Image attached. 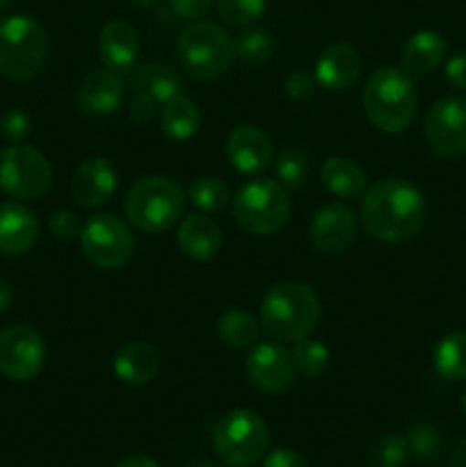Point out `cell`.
<instances>
[{
	"label": "cell",
	"mask_w": 466,
	"mask_h": 467,
	"mask_svg": "<svg viewBox=\"0 0 466 467\" xmlns=\"http://www.w3.org/2000/svg\"><path fill=\"white\" fill-rule=\"evenodd\" d=\"M176 244L185 258L195 263H208L222 249V231L210 214H185L178 223Z\"/></svg>",
	"instance_id": "ffe728a7"
},
{
	"label": "cell",
	"mask_w": 466,
	"mask_h": 467,
	"mask_svg": "<svg viewBox=\"0 0 466 467\" xmlns=\"http://www.w3.org/2000/svg\"><path fill=\"white\" fill-rule=\"evenodd\" d=\"M446 82L452 87L455 91H461L466 94V53H457L452 55L450 59L446 62Z\"/></svg>",
	"instance_id": "60d3db41"
},
{
	"label": "cell",
	"mask_w": 466,
	"mask_h": 467,
	"mask_svg": "<svg viewBox=\"0 0 466 467\" xmlns=\"http://www.w3.org/2000/svg\"><path fill=\"white\" fill-rule=\"evenodd\" d=\"M318 80H315V73L309 71H292L291 76L283 80V94L292 100H306L315 94L318 89Z\"/></svg>",
	"instance_id": "8d00e7d4"
},
{
	"label": "cell",
	"mask_w": 466,
	"mask_h": 467,
	"mask_svg": "<svg viewBox=\"0 0 466 467\" xmlns=\"http://www.w3.org/2000/svg\"><path fill=\"white\" fill-rule=\"evenodd\" d=\"M356 214L341 201L320 205L309 223V240L318 254L336 255L350 249L356 237Z\"/></svg>",
	"instance_id": "5bb4252c"
},
{
	"label": "cell",
	"mask_w": 466,
	"mask_h": 467,
	"mask_svg": "<svg viewBox=\"0 0 466 467\" xmlns=\"http://www.w3.org/2000/svg\"><path fill=\"white\" fill-rule=\"evenodd\" d=\"M46 363V342L30 324H14L0 331V374L26 383L39 377Z\"/></svg>",
	"instance_id": "7c38bea8"
},
{
	"label": "cell",
	"mask_w": 466,
	"mask_h": 467,
	"mask_svg": "<svg viewBox=\"0 0 466 467\" xmlns=\"http://www.w3.org/2000/svg\"><path fill=\"white\" fill-rule=\"evenodd\" d=\"M114 377L122 383L132 388L146 386L154 381L160 372V354L149 342H128L114 356Z\"/></svg>",
	"instance_id": "7402d4cb"
},
{
	"label": "cell",
	"mask_w": 466,
	"mask_h": 467,
	"mask_svg": "<svg viewBox=\"0 0 466 467\" xmlns=\"http://www.w3.org/2000/svg\"><path fill=\"white\" fill-rule=\"evenodd\" d=\"M99 57L105 68L126 76L137 68L140 62V35L123 18H114L101 27Z\"/></svg>",
	"instance_id": "e0dca14e"
},
{
	"label": "cell",
	"mask_w": 466,
	"mask_h": 467,
	"mask_svg": "<svg viewBox=\"0 0 466 467\" xmlns=\"http://www.w3.org/2000/svg\"><path fill=\"white\" fill-rule=\"evenodd\" d=\"M259 317L260 327L272 340H304L318 327L320 299L306 283L281 281L265 292Z\"/></svg>",
	"instance_id": "3957f363"
},
{
	"label": "cell",
	"mask_w": 466,
	"mask_h": 467,
	"mask_svg": "<svg viewBox=\"0 0 466 467\" xmlns=\"http://www.w3.org/2000/svg\"><path fill=\"white\" fill-rule=\"evenodd\" d=\"M80 251L94 267L119 269L132 258L135 237L131 226L112 213H96L82 222Z\"/></svg>",
	"instance_id": "9c48e42d"
},
{
	"label": "cell",
	"mask_w": 466,
	"mask_h": 467,
	"mask_svg": "<svg viewBox=\"0 0 466 467\" xmlns=\"http://www.w3.org/2000/svg\"><path fill=\"white\" fill-rule=\"evenodd\" d=\"M48 32L37 18L14 14L0 21V76L26 82L39 76L48 57Z\"/></svg>",
	"instance_id": "5b68a950"
},
{
	"label": "cell",
	"mask_w": 466,
	"mask_h": 467,
	"mask_svg": "<svg viewBox=\"0 0 466 467\" xmlns=\"http://www.w3.org/2000/svg\"><path fill=\"white\" fill-rule=\"evenodd\" d=\"M117 192V171L112 162L101 155L82 160L71 178V194L80 208L96 210L108 203Z\"/></svg>",
	"instance_id": "9a60e30c"
},
{
	"label": "cell",
	"mask_w": 466,
	"mask_h": 467,
	"mask_svg": "<svg viewBox=\"0 0 466 467\" xmlns=\"http://www.w3.org/2000/svg\"><path fill=\"white\" fill-rule=\"evenodd\" d=\"M274 176H277V182H281L288 192L300 190L306 182V176H309V155L302 149H283L281 153L274 158Z\"/></svg>",
	"instance_id": "d6a6232c"
},
{
	"label": "cell",
	"mask_w": 466,
	"mask_h": 467,
	"mask_svg": "<svg viewBox=\"0 0 466 467\" xmlns=\"http://www.w3.org/2000/svg\"><path fill=\"white\" fill-rule=\"evenodd\" d=\"M117 467H160V465L146 454H131L126 456V459L119 461Z\"/></svg>",
	"instance_id": "7bdbcfd3"
},
{
	"label": "cell",
	"mask_w": 466,
	"mask_h": 467,
	"mask_svg": "<svg viewBox=\"0 0 466 467\" xmlns=\"http://www.w3.org/2000/svg\"><path fill=\"white\" fill-rule=\"evenodd\" d=\"M190 467H210V465H206V463H199V465H190Z\"/></svg>",
	"instance_id": "681fc988"
},
{
	"label": "cell",
	"mask_w": 466,
	"mask_h": 467,
	"mask_svg": "<svg viewBox=\"0 0 466 467\" xmlns=\"http://www.w3.org/2000/svg\"><path fill=\"white\" fill-rule=\"evenodd\" d=\"M461 413L466 415V388H464V392H461Z\"/></svg>",
	"instance_id": "7dc6e473"
},
{
	"label": "cell",
	"mask_w": 466,
	"mask_h": 467,
	"mask_svg": "<svg viewBox=\"0 0 466 467\" xmlns=\"http://www.w3.org/2000/svg\"><path fill=\"white\" fill-rule=\"evenodd\" d=\"M39 237V222L21 203H0V255H23Z\"/></svg>",
	"instance_id": "44dd1931"
},
{
	"label": "cell",
	"mask_w": 466,
	"mask_h": 467,
	"mask_svg": "<svg viewBox=\"0 0 466 467\" xmlns=\"http://www.w3.org/2000/svg\"><path fill=\"white\" fill-rule=\"evenodd\" d=\"M227 160L245 176L265 171L274 162L272 140L256 126H238L227 137Z\"/></svg>",
	"instance_id": "2e32d148"
},
{
	"label": "cell",
	"mask_w": 466,
	"mask_h": 467,
	"mask_svg": "<svg viewBox=\"0 0 466 467\" xmlns=\"http://www.w3.org/2000/svg\"><path fill=\"white\" fill-rule=\"evenodd\" d=\"M448 44L437 30H418L402 46V67L411 76H429L446 62Z\"/></svg>",
	"instance_id": "603a6c76"
},
{
	"label": "cell",
	"mask_w": 466,
	"mask_h": 467,
	"mask_svg": "<svg viewBox=\"0 0 466 467\" xmlns=\"http://www.w3.org/2000/svg\"><path fill=\"white\" fill-rule=\"evenodd\" d=\"M187 199L199 213H222L231 201V190L224 181L215 176H199L187 187Z\"/></svg>",
	"instance_id": "f1b7e54d"
},
{
	"label": "cell",
	"mask_w": 466,
	"mask_h": 467,
	"mask_svg": "<svg viewBox=\"0 0 466 467\" xmlns=\"http://www.w3.org/2000/svg\"><path fill=\"white\" fill-rule=\"evenodd\" d=\"M201 109L187 96H176L160 108V130L172 141H187L199 132Z\"/></svg>",
	"instance_id": "484cf974"
},
{
	"label": "cell",
	"mask_w": 466,
	"mask_h": 467,
	"mask_svg": "<svg viewBox=\"0 0 466 467\" xmlns=\"http://www.w3.org/2000/svg\"><path fill=\"white\" fill-rule=\"evenodd\" d=\"M291 217V196L272 178H254L233 196V219L251 235H272Z\"/></svg>",
	"instance_id": "8992f818"
},
{
	"label": "cell",
	"mask_w": 466,
	"mask_h": 467,
	"mask_svg": "<svg viewBox=\"0 0 466 467\" xmlns=\"http://www.w3.org/2000/svg\"><path fill=\"white\" fill-rule=\"evenodd\" d=\"M364 112L377 130L387 135L405 132L418 112V91L405 68L379 67L368 76L361 94Z\"/></svg>",
	"instance_id": "7a4b0ae2"
},
{
	"label": "cell",
	"mask_w": 466,
	"mask_h": 467,
	"mask_svg": "<svg viewBox=\"0 0 466 467\" xmlns=\"http://www.w3.org/2000/svg\"><path fill=\"white\" fill-rule=\"evenodd\" d=\"M135 5H140V7H149V5H155L158 0H132Z\"/></svg>",
	"instance_id": "bcb514c9"
},
{
	"label": "cell",
	"mask_w": 466,
	"mask_h": 467,
	"mask_svg": "<svg viewBox=\"0 0 466 467\" xmlns=\"http://www.w3.org/2000/svg\"><path fill=\"white\" fill-rule=\"evenodd\" d=\"M123 100V82L122 76L110 68H94L82 78L78 87L76 103L78 108L91 117H108L117 112Z\"/></svg>",
	"instance_id": "d6986e66"
},
{
	"label": "cell",
	"mask_w": 466,
	"mask_h": 467,
	"mask_svg": "<svg viewBox=\"0 0 466 467\" xmlns=\"http://www.w3.org/2000/svg\"><path fill=\"white\" fill-rule=\"evenodd\" d=\"M429 150L441 160L466 155V99L443 96L429 105L423 123Z\"/></svg>",
	"instance_id": "8fae6325"
},
{
	"label": "cell",
	"mask_w": 466,
	"mask_h": 467,
	"mask_svg": "<svg viewBox=\"0 0 466 467\" xmlns=\"http://www.w3.org/2000/svg\"><path fill=\"white\" fill-rule=\"evenodd\" d=\"M48 231L58 240H73V237L80 235L82 222L71 210H55L48 217Z\"/></svg>",
	"instance_id": "74e56055"
},
{
	"label": "cell",
	"mask_w": 466,
	"mask_h": 467,
	"mask_svg": "<svg viewBox=\"0 0 466 467\" xmlns=\"http://www.w3.org/2000/svg\"><path fill=\"white\" fill-rule=\"evenodd\" d=\"M361 196V223L379 242L400 244L411 240L428 217L423 192L402 178H382L365 187Z\"/></svg>",
	"instance_id": "6da1fadb"
},
{
	"label": "cell",
	"mask_w": 466,
	"mask_h": 467,
	"mask_svg": "<svg viewBox=\"0 0 466 467\" xmlns=\"http://www.w3.org/2000/svg\"><path fill=\"white\" fill-rule=\"evenodd\" d=\"M9 3H12V0H0V12H5V9L9 7Z\"/></svg>",
	"instance_id": "c3c4849f"
},
{
	"label": "cell",
	"mask_w": 466,
	"mask_h": 467,
	"mask_svg": "<svg viewBox=\"0 0 466 467\" xmlns=\"http://www.w3.org/2000/svg\"><path fill=\"white\" fill-rule=\"evenodd\" d=\"M219 18L228 26L247 27L254 26L256 21L268 12V0H215Z\"/></svg>",
	"instance_id": "e575fe53"
},
{
	"label": "cell",
	"mask_w": 466,
	"mask_h": 467,
	"mask_svg": "<svg viewBox=\"0 0 466 467\" xmlns=\"http://www.w3.org/2000/svg\"><path fill=\"white\" fill-rule=\"evenodd\" d=\"M32 130V119L26 109H7L0 119V135L5 137L12 144H21L23 140H27Z\"/></svg>",
	"instance_id": "d590c367"
},
{
	"label": "cell",
	"mask_w": 466,
	"mask_h": 467,
	"mask_svg": "<svg viewBox=\"0 0 466 467\" xmlns=\"http://www.w3.org/2000/svg\"><path fill=\"white\" fill-rule=\"evenodd\" d=\"M450 467H466V438H461L452 450Z\"/></svg>",
	"instance_id": "ee69618b"
},
{
	"label": "cell",
	"mask_w": 466,
	"mask_h": 467,
	"mask_svg": "<svg viewBox=\"0 0 466 467\" xmlns=\"http://www.w3.org/2000/svg\"><path fill=\"white\" fill-rule=\"evenodd\" d=\"M407 459H409V445L407 438L397 433H384L368 450L370 467H405Z\"/></svg>",
	"instance_id": "836d02e7"
},
{
	"label": "cell",
	"mask_w": 466,
	"mask_h": 467,
	"mask_svg": "<svg viewBox=\"0 0 466 467\" xmlns=\"http://www.w3.org/2000/svg\"><path fill=\"white\" fill-rule=\"evenodd\" d=\"M270 429L256 410L236 409L224 413L213 429L215 454L228 467H249L268 451Z\"/></svg>",
	"instance_id": "52a82bcc"
},
{
	"label": "cell",
	"mask_w": 466,
	"mask_h": 467,
	"mask_svg": "<svg viewBox=\"0 0 466 467\" xmlns=\"http://www.w3.org/2000/svg\"><path fill=\"white\" fill-rule=\"evenodd\" d=\"M263 467H309L304 454H300L297 450H286V447H279V450L270 451L265 456Z\"/></svg>",
	"instance_id": "b9f144b4"
},
{
	"label": "cell",
	"mask_w": 466,
	"mask_h": 467,
	"mask_svg": "<svg viewBox=\"0 0 466 467\" xmlns=\"http://www.w3.org/2000/svg\"><path fill=\"white\" fill-rule=\"evenodd\" d=\"M217 336L233 349H251L259 342L260 322L247 310L231 308L217 319Z\"/></svg>",
	"instance_id": "83f0119b"
},
{
	"label": "cell",
	"mask_w": 466,
	"mask_h": 467,
	"mask_svg": "<svg viewBox=\"0 0 466 467\" xmlns=\"http://www.w3.org/2000/svg\"><path fill=\"white\" fill-rule=\"evenodd\" d=\"M187 194L167 176H144L128 190L123 210L132 228L142 233H164L176 226L185 214Z\"/></svg>",
	"instance_id": "277c9868"
},
{
	"label": "cell",
	"mask_w": 466,
	"mask_h": 467,
	"mask_svg": "<svg viewBox=\"0 0 466 467\" xmlns=\"http://www.w3.org/2000/svg\"><path fill=\"white\" fill-rule=\"evenodd\" d=\"M9 306H12V287L0 278V313H5Z\"/></svg>",
	"instance_id": "f6af8a7d"
},
{
	"label": "cell",
	"mask_w": 466,
	"mask_h": 467,
	"mask_svg": "<svg viewBox=\"0 0 466 467\" xmlns=\"http://www.w3.org/2000/svg\"><path fill=\"white\" fill-rule=\"evenodd\" d=\"M245 374L263 395H286L295 386L292 356L281 342H256L245 358Z\"/></svg>",
	"instance_id": "4fadbf2b"
},
{
	"label": "cell",
	"mask_w": 466,
	"mask_h": 467,
	"mask_svg": "<svg viewBox=\"0 0 466 467\" xmlns=\"http://www.w3.org/2000/svg\"><path fill=\"white\" fill-rule=\"evenodd\" d=\"M132 89L135 94H149L163 105L183 94V78L169 64L149 62L132 71Z\"/></svg>",
	"instance_id": "cb8c5ba5"
},
{
	"label": "cell",
	"mask_w": 466,
	"mask_h": 467,
	"mask_svg": "<svg viewBox=\"0 0 466 467\" xmlns=\"http://www.w3.org/2000/svg\"><path fill=\"white\" fill-rule=\"evenodd\" d=\"M53 169L46 155L27 144L0 150V190L16 201H35L48 192Z\"/></svg>",
	"instance_id": "30bf717a"
},
{
	"label": "cell",
	"mask_w": 466,
	"mask_h": 467,
	"mask_svg": "<svg viewBox=\"0 0 466 467\" xmlns=\"http://www.w3.org/2000/svg\"><path fill=\"white\" fill-rule=\"evenodd\" d=\"M292 365L300 374H304L306 379H318L323 377L329 369V349L320 340L313 337H304V340L292 342Z\"/></svg>",
	"instance_id": "1f68e13d"
},
{
	"label": "cell",
	"mask_w": 466,
	"mask_h": 467,
	"mask_svg": "<svg viewBox=\"0 0 466 467\" xmlns=\"http://www.w3.org/2000/svg\"><path fill=\"white\" fill-rule=\"evenodd\" d=\"M407 445H409V454L423 465L439 463L443 454V436L432 422L411 424L407 431Z\"/></svg>",
	"instance_id": "4dcf8cb0"
},
{
	"label": "cell",
	"mask_w": 466,
	"mask_h": 467,
	"mask_svg": "<svg viewBox=\"0 0 466 467\" xmlns=\"http://www.w3.org/2000/svg\"><path fill=\"white\" fill-rule=\"evenodd\" d=\"M236 50L224 27L208 21H195L178 36L181 67L196 80H217L231 68Z\"/></svg>",
	"instance_id": "ba28073f"
},
{
	"label": "cell",
	"mask_w": 466,
	"mask_h": 467,
	"mask_svg": "<svg viewBox=\"0 0 466 467\" xmlns=\"http://www.w3.org/2000/svg\"><path fill=\"white\" fill-rule=\"evenodd\" d=\"M213 5L215 0H169V7L176 16L190 18V21L206 16L213 9Z\"/></svg>",
	"instance_id": "ab89813d"
},
{
	"label": "cell",
	"mask_w": 466,
	"mask_h": 467,
	"mask_svg": "<svg viewBox=\"0 0 466 467\" xmlns=\"http://www.w3.org/2000/svg\"><path fill=\"white\" fill-rule=\"evenodd\" d=\"M233 50L240 62L251 64V67H260L268 62L274 53V36L270 35L265 27L247 26L240 35L233 39Z\"/></svg>",
	"instance_id": "f546056e"
},
{
	"label": "cell",
	"mask_w": 466,
	"mask_h": 467,
	"mask_svg": "<svg viewBox=\"0 0 466 467\" xmlns=\"http://www.w3.org/2000/svg\"><path fill=\"white\" fill-rule=\"evenodd\" d=\"M320 181H323L324 190H329L338 199H356L364 194L365 182H368L361 164L350 158H341V155L324 160L323 169H320Z\"/></svg>",
	"instance_id": "d4e9b609"
},
{
	"label": "cell",
	"mask_w": 466,
	"mask_h": 467,
	"mask_svg": "<svg viewBox=\"0 0 466 467\" xmlns=\"http://www.w3.org/2000/svg\"><path fill=\"white\" fill-rule=\"evenodd\" d=\"M155 114H158V100L151 99L149 94H135V99L128 105V117L137 126L151 123L155 119Z\"/></svg>",
	"instance_id": "f35d334b"
},
{
	"label": "cell",
	"mask_w": 466,
	"mask_h": 467,
	"mask_svg": "<svg viewBox=\"0 0 466 467\" xmlns=\"http://www.w3.org/2000/svg\"><path fill=\"white\" fill-rule=\"evenodd\" d=\"M434 369L446 381L466 379V331H455L437 342L432 354Z\"/></svg>",
	"instance_id": "4316f807"
},
{
	"label": "cell",
	"mask_w": 466,
	"mask_h": 467,
	"mask_svg": "<svg viewBox=\"0 0 466 467\" xmlns=\"http://www.w3.org/2000/svg\"><path fill=\"white\" fill-rule=\"evenodd\" d=\"M364 68L361 53L347 41H336L320 53L315 62V80L327 91H347L356 85Z\"/></svg>",
	"instance_id": "ac0fdd59"
}]
</instances>
